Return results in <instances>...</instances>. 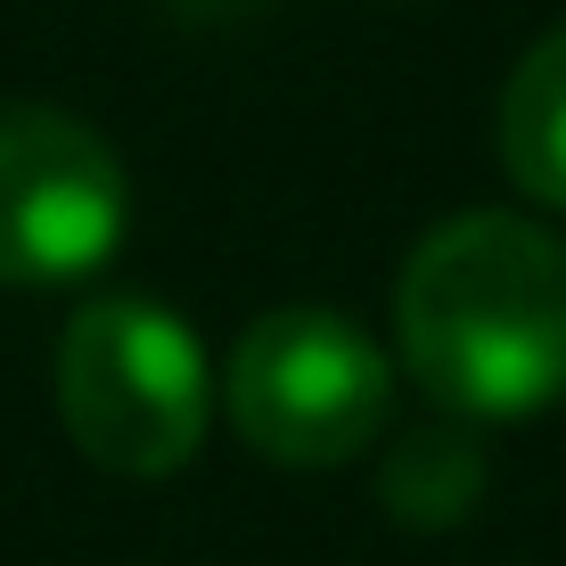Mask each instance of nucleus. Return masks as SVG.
Wrapping results in <instances>:
<instances>
[{"label": "nucleus", "instance_id": "nucleus-1", "mask_svg": "<svg viewBox=\"0 0 566 566\" xmlns=\"http://www.w3.org/2000/svg\"><path fill=\"white\" fill-rule=\"evenodd\" d=\"M402 361L460 419H534L566 395V247L525 213H452L395 287Z\"/></svg>", "mask_w": 566, "mask_h": 566}, {"label": "nucleus", "instance_id": "nucleus-2", "mask_svg": "<svg viewBox=\"0 0 566 566\" xmlns=\"http://www.w3.org/2000/svg\"><path fill=\"white\" fill-rule=\"evenodd\" d=\"M213 378L181 312L148 296H99L57 337V419L107 476H172L198 460Z\"/></svg>", "mask_w": 566, "mask_h": 566}, {"label": "nucleus", "instance_id": "nucleus-3", "mask_svg": "<svg viewBox=\"0 0 566 566\" xmlns=\"http://www.w3.org/2000/svg\"><path fill=\"white\" fill-rule=\"evenodd\" d=\"M222 411L280 468H337L378 443L395 411V369L328 304H280L230 345Z\"/></svg>", "mask_w": 566, "mask_h": 566}, {"label": "nucleus", "instance_id": "nucleus-4", "mask_svg": "<svg viewBox=\"0 0 566 566\" xmlns=\"http://www.w3.org/2000/svg\"><path fill=\"white\" fill-rule=\"evenodd\" d=\"M132 222L124 165L83 115L0 99V287L91 280Z\"/></svg>", "mask_w": 566, "mask_h": 566}, {"label": "nucleus", "instance_id": "nucleus-5", "mask_svg": "<svg viewBox=\"0 0 566 566\" xmlns=\"http://www.w3.org/2000/svg\"><path fill=\"white\" fill-rule=\"evenodd\" d=\"M501 165L534 206L566 213V25L542 33L501 91Z\"/></svg>", "mask_w": 566, "mask_h": 566}, {"label": "nucleus", "instance_id": "nucleus-6", "mask_svg": "<svg viewBox=\"0 0 566 566\" xmlns=\"http://www.w3.org/2000/svg\"><path fill=\"white\" fill-rule=\"evenodd\" d=\"M378 501L419 534H443L484 501V452L468 427H411L378 468Z\"/></svg>", "mask_w": 566, "mask_h": 566}, {"label": "nucleus", "instance_id": "nucleus-7", "mask_svg": "<svg viewBox=\"0 0 566 566\" xmlns=\"http://www.w3.org/2000/svg\"><path fill=\"white\" fill-rule=\"evenodd\" d=\"M181 9H213V0H181ZM222 9H239V0H222Z\"/></svg>", "mask_w": 566, "mask_h": 566}]
</instances>
